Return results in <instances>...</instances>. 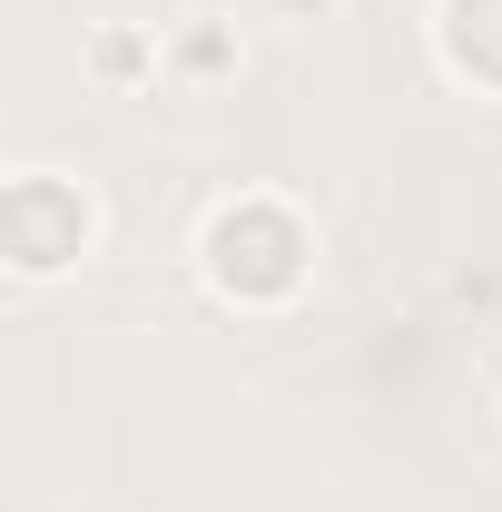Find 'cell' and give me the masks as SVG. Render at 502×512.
<instances>
[{"label":"cell","instance_id":"cell-1","mask_svg":"<svg viewBox=\"0 0 502 512\" xmlns=\"http://www.w3.org/2000/svg\"><path fill=\"white\" fill-rule=\"evenodd\" d=\"M207 276L227 286V296H296V276H306V227L286 217V207H227L217 227H207Z\"/></svg>","mask_w":502,"mask_h":512},{"label":"cell","instance_id":"cell-2","mask_svg":"<svg viewBox=\"0 0 502 512\" xmlns=\"http://www.w3.org/2000/svg\"><path fill=\"white\" fill-rule=\"evenodd\" d=\"M0 227H10V266H20V276H50V266H69L79 237H89V197L60 188V178H10Z\"/></svg>","mask_w":502,"mask_h":512},{"label":"cell","instance_id":"cell-3","mask_svg":"<svg viewBox=\"0 0 502 512\" xmlns=\"http://www.w3.org/2000/svg\"><path fill=\"white\" fill-rule=\"evenodd\" d=\"M443 50L463 79L502 89V0H443Z\"/></svg>","mask_w":502,"mask_h":512},{"label":"cell","instance_id":"cell-4","mask_svg":"<svg viewBox=\"0 0 502 512\" xmlns=\"http://www.w3.org/2000/svg\"><path fill=\"white\" fill-rule=\"evenodd\" d=\"M286 10H306V0H286Z\"/></svg>","mask_w":502,"mask_h":512}]
</instances>
